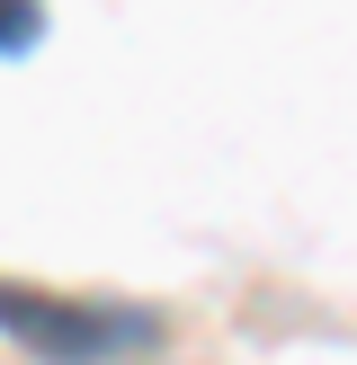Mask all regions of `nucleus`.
Masks as SVG:
<instances>
[{
  "label": "nucleus",
  "instance_id": "obj_1",
  "mask_svg": "<svg viewBox=\"0 0 357 365\" xmlns=\"http://www.w3.org/2000/svg\"><path fill=\"white\" fill-rule=\"evenodd\" d=\"M0 330L45 365H116L134 348H152L161 321L134 303H63V294H27V285H0Z\"/></svg>",
  "mask_w": 357,
  "mask_h": 365
},
{
  "label": "nucleus",
  "instance_id": "obj_2",
  "mask_svg": "<svg viewBox=\"0 0 357 365\" xmlns=\"http://www.w3.org/2000/svg\"><path fill=\"white\" fill-rule=\"evenodd\" d=\"M36 36H45V9L36 0H0V53H27Z\"/></svg>",
  "mask_w": 357,
  "mask_h": 365
}]
</instances>
